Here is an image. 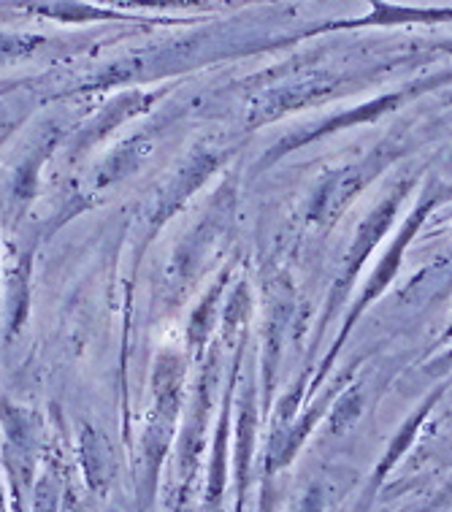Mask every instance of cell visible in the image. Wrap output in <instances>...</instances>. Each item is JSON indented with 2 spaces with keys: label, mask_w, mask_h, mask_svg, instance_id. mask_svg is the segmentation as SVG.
Returning a JSON list of instances; mask_svg holds the SVG:
<instances>
[{
  "label": "cell",
  "mask_w": 452,
  "mask_h": 512,
  "mask_svg": "<svg viewBox=\"0 0 452 512\" xmlns=\"http://www.w3.org/2000/svg\"><path fill=\"white\" fill-rule=\"evenodd\" d=\"M33 252H22L9 274V336H14L28 317V280Z\"/></svg>",
  "instance_id": "6da1fadb"
},
{
  "label": "cell",
  "mask_w": 452,
  "mask_h": 512,
  "mask_svg": "<svg viewBox=\"0 0 452 512\" xmlns=\"http://www.w3.org/2000/svg\"><path fill=\"white\" fill-rule=\"evenodd\" d=\"M47 47L41 33H0V68L17 66Z\"/></svg>",
  "instance_id": "7a4b0ae2"
},
{
  "label": "cell",
  "mask_w": 452,
  "mask_h": 512,
  "mask_svg": "<svg viewBox=\"0 0 452 512\" xmlns=\"http://www.w3.org/2000/svg\"><path fill=\"white\" fill-rule=\"evenodd\" d=\"M82 456L90 488L106 483V445L98 434H90V431H87V437L82 434Z\"/></svg>",
  "instance_id": "3957f363"
},
{
  "label": "cell",
  "mask_w": 452,
  "mask_h": 512,
  "mask_svg": "<svg viewBox=\"0 0 452 512\" xmlns=\"http://www.w3.org/2000/svg\"><path fill=\"white\" fill-rule=\"evenodd\" d=\"M0 512H6V496H3V485H0Z\"/></svg>",
  "instance_id": "277c9868"
}]
</instances>
